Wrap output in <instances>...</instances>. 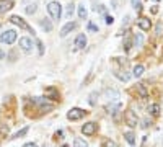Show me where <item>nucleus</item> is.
Instances as JSON below:
<instances>
[{
	"mask_svg": "<svg viewBox=\"0 0 163 147\" xmlns=\"http://www.w3.org/2000/svg\"><path fill=\"white\" fill-rule=\"evenodd\" d=\"M148 113H150V116L158 118L160 116V105H158V103H152V105L148 106Z\"/></svg>",
	"mask_w": 163,
	"mask_h": 147,
	"instance_id": "nucleus-17",
	"label": "nucleus"
},
{
	"mask_svg": "<svg viewBox=\"0 0 163 147\" xmlns=\"http://www.w3.org/2000/svg\"><path fill=\"white\" fill-rule=\"evenodd\" d=\"M44 95H46V98L47 100H59V92H57V88L56 87H47L44 90Z\"/></svg>",
	"mask_w": 163,
	"mask_h": 147,
	"instance_id": "nucleus-8",
	"label": "nucleus"
},
{
	"mask_svg": "<svg viewBox=\"0 0 163 147\" xmlns=\"http://www.w3.org/2000/svg\"><path fill=\"white\" fill-rule=\"evenodd\" d=\"M31 101L34 103V105L39 106V110H41V111H44V113L54 110V105L47 101V98H46V97H36V98H33Z\"/></svg>",
	"mask_w": 163,
	"mask_h": 147,
	"instance_id": "nucleus-2",
	"label": "nucleus"
},
{
	"mask_svg": "<svg viewBox=\"0 0 163 147\" xmlns=\"http://www.w3.org/2000/svg\"><path fill=\"white\" fill-rule=\"evenodd\" d=\"M137 25H139L140 30L148 31L152 28V21H150V18H147V17H140V18H139V21H137Z\"/></svg>",
	"mask_w": 163,
	"mask_h": 147,
	"instance_id": "nucleus-9",
	"label": "nucleus"
},
{
	"mask_svg": "<svg viewBox=\"0 0 163 147\" xmlns=\"http://www.w3.org/2000/svg\"><path fill=\"white\" fill-rule=\"evenodd\" d=\"M20 47L25 51V53H30L33 49V41L30 38H20Z\"/></svg>",
	"mask_w": 163,
	"mask_h": 147,
	"instance_id": "nucleus-11",
	"label": "nucleus"
},
{
	"mask_svg": "<svg viewBox=\"0 0 163 147\" xmlns=\"http://www.w3.org/2000/svg\"><path fill=\"white\" fill-rule=\"evenodd\" d=\"M161 30H163V25H161V23H158V25H157V35L158 36L161 35Z\"/></svg>",
	"mask_w": 163,
	"mask_h": 147,
	"instance_id": "nucleus-35",
	"label": "nucleus"
},
{
	"mask_svg": "<svg viewBox=\"0 0 163 147\" xmlns=\"http://www.w3.org/2000/svg\"><path fill=\"white\" fill-rule=\"evenodd\" d=\"M3 57H5V53H3L2 49H0V59H3Z\"/></svg>",
	"mask_w": 163,
	"mask_h": 147,
	"instance_id": "nucleus-40",
	"label": "nucleus"
},
{
	"mask_svg": "<svg viewBox=\"0 0 163 147\" xmlns=\"http://www.w3.org/2000/svg\"><path fill=\"white\" fill-rule=\"evenodd\" d=\"M114 77L122 80V82H129V79H131V75H129L127 72H114Z\"/></svg>",
	"mask_w": 163,
	"mask_h": 147,
	"instance_id": "nucleus-21",
	"label": "nucleus"
},
{
	"mask_svg": "<svg viewBox=\"0 0 163 147\" xmlns=\"http://www.w3.org/2000/svg\"><path fill=\"white\" fill-rule=\"evenodd\" d=\"M10 21L13 23V25H16V26H20L21 30H26V31H30V33H33V35H34V31H33V28L28 25V23L23 20L21 17H18V15H12L10 17Z\"/></svg>",
	"mask_w": 163,
	"mask_h": 147,
	"instance_id": "nucleus-4",
	"label": "nucleus"
},
{
	"mask_svg": "<svg viewBox=\"0 0 163 147\" xmlns=\"http://www.w3.org/2000/svg\"><path fill=\"white\" fill-rule=\"evenodd\" d=\"M13 7L12 0H0V15H3L5 12H8Z\"/></svg>",
	"mask_w": 163,
	"mask_h": 147,
	"instance_id": "nucleus-14",
	"label": "nucleus"
},
{
	"mask_svg": "<svg viewBox=\"0 0 163 147\" xmlns=\"http://www.w3.org/2000/svg\"><path fill=\"white\" fill-rule=\"evenodd\" d=\"M150 126H152V119H150V118L142 119V127H143V129H147V127H150Z\"/></svg>",
	"mask_w": 163,
	"mask_h": 147,
	"instance_id": "nucleus-30",
	"label": "nucleus"
},
{
	"mask_svg": "<svg viewBox=\"0 0 163 147\" xmlns=\"http://www.w3.org/2000/svg\"><path fill=\"white\" fill-rule=\"evenodd\" d=\"M87 46V36L85 35H78L75 39V47L77 49H83V47Z\"/></svg>",
	"mask_w": 163,
	"mask_h": 147,
	"instance_id": "nucleus-16",
	"label": "nucleus"
},
{
	"mask_svg": "<svg viewBox=\"0 0 163 147\" xmlns=\"http://www.w3.org/2000/svg\"><path fill=\"white\" fill-rule=\"evenodd\" d=\"M75 28H77V23H75V21H69V23H65V25L62 26V30H60V36H62V38H65L70 31H74Z\"/></svg>",
	"mask_w": 163,
	"mask_h": 147,
	"instance_id": "nucleus-10",
	"label": "nucleus"
},
{
	"mask_svg": "<svg viewBox=\"0 0 163 147\" xmlns=\"http://www.w3.org/2000/svg\"><path fill=\"white\" fill-rule=\"evenodd\" d=\"M65 8H67V10H65V15H67V18H72V15H74V10H75L74 3H69V5H67Z\"/></svg>",
	"mask_w": 163,
	"mask_h": 147,
	"instance_id": "nucleus-27",
	"label": "nucleus"
},
{
	"mask_svg": "<svg viewBox=\"0 0 163 147\" xmlns=\"http://www.w3.org/2000/svg\"><path fill=\"white\" fill-rule=\"evenodd\" d=\"M36 44H38V47H39V56H42V54H44V44H42L39 39L36 41Z\"/></svg>",
	"mask_w": 163,
	"mask_h": 147,
	"instance_id": "nucleus-33",
	"label": "nucleus"
},
{
	"mask_svg": "<svg viewBox=\"0 0 163 147\" xmlns=\"http://www.w3.org/2000/svg\"><path fill=\"white\" fill-rule=\"evenodd\" d=\"M23 147H38V145L34 144V142H26V144L23 145Z\"/></svg>",
	"mask_w": 163,
	"mask_h": 147,
	"instance_id": "nucleus-38",
	"label": "nucleus"
},
{
	"mask_svg": "<svg viewBox=\"0 0 163 147\" xmlns=\"http://www.w3.org/2000/svg\"><path fill=\"white\" fill-rule=\"evenodd\" d=\"M98 97H100L98 92H92V93H90V97H88V103L92 106H95V105H96V101H98Z\"/></svg>",
	"mask_w": 163,
	"mask_h": 147,
	"instance_id": "nucleus-22",
	"label": "nucleus"
},
{
	"mask_svg": "<svg viewBox=\"0 0 163 147\" xmlns=\"http://www.w3.org/2000/svg\"><path fill=\"white\" fill-rule=\"evenodd\" d=\"M143 44V36L140 33H137V35H134V46L136 47H140Z\"/></svg>",
	"mask_w": 163,
	"mask_h": 147,
	"instance_id": "nucleus-23",
	"label": "nucleus"
},
{
	"mask_svg": "<svg viewBox=\"0 0 163 147\" xmlns=\"http://www.w3.org/2000/svg\"><path fill=\"white\" fill-rule=\"evenodd\" d=\"M104 147H119V145H118V142H114V141L109 139V141L104 142Z\"/></svg>",
	"mask_w": 163,
	"mask_h": 147,
	"instance_id": "nucleus-32",
	"label": "nucleus"
},
{
	"mask_svg": "<svg viewBox=\"0 0 163 147\" xmlns=\"http://www.w3.org/2000/svg\"><path fill=\"white\" fill-rule=\"evenodd\" d=\"M104 97H106L109 101H118L119 100V92L118 90H113V88H106L104 90Z\"/></svg>",
	"mask_w": 163,
	"mask_h": 147,
	"instance_id": "nucleus-13",
	"label": "nucleus"
},
{
	"mask_svg": "<svg viewBox=\"0 0 163 147\" xmlns=\"http://www.w3.org/2000/svg\"><path fill=\"white\" fill-rule=\"evenodd\" d=\"M158 12V7H152V13H157Z\"/></svg>",
	"mask_w": 163,
	"mask_h": 147,
	"instance_id": "nucleus-41",
	"label": "nucleus"
},
{
	"mask_svg": "<svg viewBox=\"0 0 163 147\" xmlns=\"http://www.w3.org/2000/svg\"><path fill=\"white\" fill-rule=\"evenodd\" d=\"M104 110H106V113H109V115H116V113L121 110V103H119V101L108 103V105L104 106Z\"/></svg>",
	"mask_w": 163,
	"mask_h": 147,
	"instance_id": "nucleus-12",
	"label": "nucleus"
},
{
	"mask_svg": "<svg viewBox=\"0 0 163 147\" xmlns=\"http://www.w3.org/2000/svg\"><path fill=\"white\" fill-rule=\"evenodd\" d=\"M95 10H96V12H100V13H104V10H106V7H104V5H100V7H96V8H95Z\"/></svg>",
	"mask_w": 163,
	"mask_h": 147,
	"instance_id": "nucleus-36",
	"label": "nucleus"
},
{
	"mask_svg": "<svg viewBox=\"0 0 163 147\" xmlns=\"http://www.w3.org/2000/svg\"><path fill=\"white\" fill-rule=\"evenodd\" d=\"M136 90H137L139 97L143 98V100H145V98L148 97V90H147V87H145L143 83H137V85H136Z\"/></svg>",
	"mask_w": 163,
	"mask_h": 147,
	"instance_id": "nucleus-15",
	"label": "nucleus"
},
{
	"mask_svg": "<svg viewBox=\"0 0 163 147\" xmlns=\"http://www.w3.org/2000/svg\"><path fill=\"white\" fill-rule=\"evenodd\" d=\"M36 10H38V5H36V3H31V5H28V7L25 8V12L28 13V15H34Z\"/></svg>",
	"mask_w": 163,
	"mask_h": 147,
	"instance_id": "nucleus-26",
	"label": "nucleus"
},
{
	"mask_svg": "<svg viewBox=\"0 0 163 147\" xmlns=\"http://www.w3.org/2000/svg\"><path fill=\"white\" fill-rule=\"evenodd\" d=\"M122 47H124V51H129V49H131V47H132V41L127 38V39L124 41V46H122Z\"/></svg>",
	"mask_w": 163,
	"mask_h": 147,
	"instance_id": "nucleus-31",
	"label": "nucleus"
},
{
	"mask_svg": "<svg viewBox=\"0 0 163 147\" xmlns=\"http://www.w3.org/2000/svg\"><path fill=\"white\" fill-rule=\"evenodd\" d=\"M124 121H126L127 126L136 127L137 123H139V118H137V115H136V113H134L132 110H127L126 113H124Z\"/></svg>",
	"mask_w": 163,
	"mask_h": 147,
	"instance_id": "nucleus-7",
	"label": "nucleus"
},
{
	"mask_svg": "<svg viewBox=\"0 0 163 147\" xmlns=\"http://www.w3.org/2000/svg\"><path fill=\"white\" fill-rule=\"evenodd\" d=\"M0 41L5 42V44H13V42L16 41V31L15 30H7L5 33H2Z\"/></svg>",
	"mask_w": 163,
	"mask_h": 147,
	"instance_id": "nucleus-6",
	"label": "nucleus"
},
{
	"mask_svg": "<svg viewBox=\"0 0 163 147\" xmlns=\"http://www.w3.org/2000/svg\"><path fill=\"white\" fill-rule=\"evenodd\" d=\"M111 5L113 8H118V0H111Z\"/></svg>",
	"mask_w": 163,
	"mask_h": 147,
	"instance_id": "nucleus-39",
	"label": "nucleus"
},
{
	"mask_svg": "<svg viewBox=\"0 0 163 147\" xmlns=\"http://www.w3.org/2000/svg\"><path fill=\"white\" fill-rule=\"evenodd\" d=\"M132 8L137 12H142V0H132Z\"/></svg>",
	"mask_w": 163,
	"mask_h": 147,
	"instance_id": "nucleus-28",
	"label": "nucleus"
},
{
	"mask_svg": "<svg viewBox=\"0 0 163 147\" xmlns=\"http://www.w3.org/2000/svg\"><path fill=\"white\" fill-rule=\"evenodd\" d=\"M113 21H114V18L108 15V17H106V25H113Z\"/></svg>",
	"mask_w": 163,
	"mask_h": 147,
	"instance_id": "nucleus-37",
	"label": "nucleus"
},
{
	"mask_svg": "<svg viewBox=\"0 0 163 147\" xmlns=\"http://www.w3.org/2000/svg\"><path fill=\"white\" fill-rule=\"evenodd\" d=\"M96 131H98V124L95 121L85 123L82 126V134H85V136H93V134H96Z\"/></svg>",
	"mask_w": 163,
	"mask_h": 147,
	"instance_id": "nucleus-5",
	"label": "nucleus"
},
{
	"mask_svg": "<svg viewBox=\"0 0 163 147\" xmlns=\"http://www.w3.org/2000/svg\"><path fill=\"white\" fill-rule=\"evenodd\" d=\"M41 23V26H42V30L44 31H52V23H51V20H47V18H42V20L39 21Z\"/></svg>",
	"mask_w": 163,
	"mask_h": 147,
	"instance_id": "nucleus-20",
	"label": "nucleus"
},
{
	"mask_svg": "<svg viewBox=\"0 0 163 147\" xmlns=\"http://www.w3.org/2000/svg\"><path fill=\"white\" fill-rule=\"evenodd\" d=\"M88 15V12H87V7L82 3V5H78V17H80V20H85Z\"/></svg>",
	"mask_w": 163,
	"mask_h": 147,
	"instance_id": "nucleus-24",
	"label": "nucleus"
},
{
	"mask_svg": "<svg viewBox=\"0 0 163 147\" xmlns=\"http://www.w3.org/2000/svg\"><path fill=\"white\" fill-rule=\"evenodd\" d=\"M74 147H88L87 142H85L83 139H75L74 141Z\"/></svg>",
	"mask_w": 163,
	"mask_h": 147,
	"instance_id": "nucleus-29",
	"label": "nucleus"
},
{
	"mask_svg": "<svg viewBox=\"0 0 163 147\" xmlns=\"http://www.w3.org/2000/svg\"><path fill=\"white\" fill-rule=\"evenodd\" d=\"M124 139L127 141L129 145H136V136H134L132 131H126V132H124Z\"/></svg>",
	"mask_w": 163,
	"mask_h": 147,
	"instance_id": "nucleus-18",
	"label": "nucleus"
},
{
	"mask_svg": "<svg viewBox=\"0 0 163 147\" xmlns=\"http://www.w3.org/2000/svg\"><path fill=\"white\" fill-rule=\"evenodd\" d=\"M87 115H88V111L82 110V108H72V110H69V113H67V119L69 121H78L82 118H85Z\"/></svg>",
	"mask_w": 163,
	"mask_h": 147,
	"instance_id": "nucleus-3",
	"label": "nucleus"
},
{
	"mask_svg": "<svg viewBox=\"0 0 163 147\" xmlns=\"http://www.w3.org/2000/svg\"><path fill=\"white\" fill-rule=\"evenodd\" d=\"M47 12H49V15L54 18L56 21L60 20V17H62V7H60L59 2H49V3H47Z\"/></svg>",
	"mask_w": 163,
	"mask_h": 147,
	"instance_id": "nucleus-1",
	"label": "nucleus"
},
{
	"mask_svg": "<svg viewBox=\"0 0 163 147\" xmlns=\"http://www.w3.org/2000/svg\"><path fill=\"white\" fill-rule=\"evenodd\" d=\"M28 129H30V127H28V126H25V127H23L21 131H16L15 134L12 136V139H20V137H23V136H25L26 132H28Z\"/></svg>",
	"mask_w": 163,
	"mask_h": 147,
	"instance_id": "nucleus-25",
	"label": "nucleus"
},
{
	"mask_svg": "<svg viewBox=\"0 0 163 147\" xmlns=\"http://www.w3.org/2000/svg\"><path fill=\"white\" fill-rule=\"evenodd\" d=\"M88 30H90V31H98V26L95 25V23L90 21V23H88Z\"/></svg>",
	"mask_w": 163,
	"mask_h": 147,
	"instance_id": "nucleus-34",
	"label": "nucleus"
},
{
	"mask_svg": "<svg viewBox=\"0 0 163 147\" xmlns=\"http://www.w3.org/2000/svg\"><path fill=\"white\" fill-rule=\"evenodd\" d=\"M143 70H145V69H143V65L142 64H137L136 67H134V70H132V75L136 79H139V77H142V75H143Z\"/></svg>",
	"mask_w": 163,
	"mask_h": 147,
	"instance_id": "nucleus-19",
	"label": "nucleus"
}]
</instances>
